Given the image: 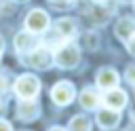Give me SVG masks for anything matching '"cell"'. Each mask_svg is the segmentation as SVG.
Masks as SVG:
<instances>
[{
    "instance_id": "9",
    "label": "cell",
    "mask_w": 135,
    "mask_h": 131,
    "mask_svg": "<svg viewBox=\"0 0 135 131\" xmlns=\"http://www.w3.org/2000/svg\"><path fill=\"white\" fill-rule=\"evenodd\" d=\"M127 93L122 91V89H118V87H114V89H110V91H105V95H103V104H105V108H112V110H122L124 106H127Z\"/></svg>"
},
{
    "instance_id": "23",
    "label": "cell",
    "mask_w": 135,
    "mask_h": 131,
    "mask_svg": "<svg viewBox=\"0 0 135 131\" xmlns=\"http://www.w3.org/2000/svg\"><path fill=\"white\" fill-rule=\"evenodd\" d=\"M2 51H4V40H2V36H0V55H2Z\"/></svg>"
},
{
    "instance_id": "22",
    "label": "cell",
    "mask_w": 135,
    "mask_h": 131,
    "mask_svg": "<svg viewBox=\"0 0 135 131\" xmlns=\"http://www.w3.org/2000/svg\"><path fill=\"white\" fill-rule=\"evenodd\" d=\"M49 131H68V129H63V127H51Z\"/></svg>"
},
{
    "instance_id": "14",
    "label": "cell",
    "mask_w": 135,
    "mask_h": 131,
    "mask_svg": "<svg viewBox=\"0 0 135 131\" xmlns=\"http://www.w3.org/2000/svg\"><path fill=\"white\" fill-rule=\"evenodd\" d=\"M68 131H91V120L84 116V114H78L70 120L68 125Z\"/></svg>"
},
{
    "instance_id": "10",
    "label": "cell",
    "mask_w": 135,
    "mask_h": 131,
    "mask_svg": "<svg viewBox=\"0 0 135 131\" xmlns=\"http://www.w3.org/2000/svg\"><path fill=\"white\" fill-rule=\"evenodd\" d=\"M95 120H97V125L101 129H114L120 123V112L118 110H112V108H101V110H97Z\"/></svg>"
},
{
    "instance_id": "19",
    "label": "cell",
    "mask_w": 135,
    "mask_h": 131,
    "mask_svg": "<svg viewBox=\"0 0 135 131\" xmlns=\"http://www.w3.org/2000/svg\"><path fill=\"white\" fill-rule=\"evenodd\" d=\"M53 4H57V6H70V4H74L76 0H51Z\"/></svg>"
},
{
    "instance_id": "24",
    "label": "cell",
    "mask_w": 135,
    "mask_h": 131,
    "mask_svg": "<svg viewBox=\"0 0 135 131\" xmlns=\"http://www.w3.org/2000/svg\"><path fill=\"white\" fill-rule=\"evenodd\" d=\"M2 112H4V101L0 99V116H2Z\"/></svg>"
},
{
    "instance_id": "13",
    "label": "cell",
    "mask_w": 135,
    "mask_h": 131,
    "mask_svg": "<svg viewBox=\"0 0 135 131\" xmlns=\"http://www.w3.org/2000/svg\"><path fill=\"white\" fill-rule=\"evenodd\" d=\"M80 106L84 108V110H95V108H99V104H101V97H99V93L93 89V87H86V89H82V93H80Z\"/></svg>"
},
{
    "instance_id": "21",
    "label": "cell",
    "mask_w": 135,
    "mask_h": 131,
    "mask_svg": "<svg viewBox=\"0 0 135 131\" xmlns=\"http://www.w3.org/2000/svg\"><path fill=\"white\" fill-rule=\"evenodd\" d=\"M6 87H8V82L4 80V76H0V91H2V89H6Z\"/></svg>"
},
{
    "instance_id": "12",
    "label": "cell",
    "mask_w": 135,
    "mask_h": 131,
    "mask_svg": "<svg viewBox=\"0 0 135 131\" xmlns=\"http://www.w3.org/2000/svg\"><path fill=\"white\" fill-rule=\"evenodd\" d=\"M114 34H116L118 40L127 42V40L135 34V19H131V17H122V19H118V23H116V27H114Z\"/></svg>"
},
{
    "instance_id": "17",
    "label": "cell",
    "mask_w": 135,
    "mask_h": 131,
    "mask_svg": "<svg viewBox=\"0 0 135 131\" xmlns=\"http://www.w3.org/2000/svg\"><path fill=\"white\" fill-rule=\"evenodd\" d=\"M97 40H99V38H97L95 34H86V46H89V49H95V46H97Z\"/></svg>"
},
{
    "instance_id": "4",
    "label": "cell",
    "mask_w": 135,
    "mask_h": 131,
    "mask_svg": "<svg viewBox=\"0 0 135 131\" xmlns=\"http://www.w3.org/2000/svg\"><path fill=\"white\" fill-rule=\"evenodd\" d=\"M74 97H76V89H74V85L70 80H59L51 89V99L57 106H68V104L74 101Z\"/></svg>"
},
{
    "instance_id": "2",
    "label": "cell",
    "mask_w": 135,
    "mask_h": 131,
    "mask_svg": "<svg viewBox=\"0 0 135 131\" xmlns=\"http://www.w3.org/2000/svg\"><path fill=\"white\" fill-rule=\"evenodd\" d=\"M13 91L17 93L19 99H36L40 91V80L34 74H21L13 85Z\"/></svg>"
},
{
    "instance_id": "8",
    "label": "cell",
    "mask_w": 135,
    "mask_h": 131,
    "mask_svg": "<svg viewBox=\"0 0 135 131\" xmlns=\"http://www.w3.org/2000/svg\"><path fill=\"white\" fill-rule=\"evenodd\" d=\"M38 114H40V106H38L36 99H21V101L17 104V116H19L21 120H25V123L36 120Z\"/></svg>"
},
{
    "instance_id": "6",
    "label": "cell",
    "mask_w": 135,
    "mask_h": 131,
    "mask_svg": "<svg viewBox=\"0 0 135 131\" xmlns=\"http://www.w3.org/2000/svg\"><path fill=\"white\" fill-rule=\"evenodd\" d=\"M38 44H40V42H38V34H32V32H27V30H23V32H19V34L15 36V49H17V53H21V55H27V53L34 51Z\"/></svg>"
},
{
    "instance_id": "26",
    "label": "cell",
    "mask_w": 135,
    "mask_h": 131,
    "mask_svg": "<svg viewBox=\"0 0 135 131\" xmlns=\"http://www.w3.org/2000/svg\"><path fill=\"white\" fill-rule=\"evenodd\" d=\"M95 2H97V4H103V2H108V0H95Z\"/></svg>"
},
{
    "instance_id": "15",
    "label": "cell",
    "mask_w": 135,
    "mask_h": 131,
    "mask_svg": "<svg viewBox=\"0 0 135 131\" xmlns=\"http://www.w3.org/2000/svg\"><path fill=\"white\" fill-rule=\"evenodd\" d=\"M110 13H112V11H105V8L97 6V8H93L91 17H93V21H95V23H103V21H105V19L110 17Z\"/></svg>"
},
{
    "instance_id": "20",
    "label": "cell",
    "mask_w": 135,
    "mask_h": 131,
    "mask_svg": "<svg viewBox=\"0 0 135 131\" xmlns=\"http://www.w3.org/2000/svg\"><path fill=\"white\" fill-rule=\"evenodd\" d=\"M0 131H13L11 123H8V120H2V118H0Z\"/></svg>"
},
{
    "instance_id": "11",
    "label": "cell",
    "mask_w": 135,
    "mask_h": 131,
    "mask_svg": "<svg viewBox=\"0 0 135 131\" xmlns=\"http://www.w3.org/2000/svg\"><path fill=\"white\" fill-rule=\"evenodd\" d=\"M118 80H120V76L114 68H101L97 72V87L103 89V91H110V89L118 87Z\"/></svg>"
},
{
    "instance_id": "5",
    "label": "cell",
    "mask_w": 135,
    "mask_h": 131,
    "mask_svg": "<svg viewBox=\"0 0 135 131\" xmlns=\"http://www.w3.org/2000/svg\"><path fill=\"white\" fill-rule=\"evenodd\" d=\"M49 23H51L49 15H46L44 11H40V8L30 11V15L25 17V30L32 32V34H38V36L49 30Z\"/></svg>"
},
{
    "instance_id": "16",
    "label": "cell",
    "mask_w": 135,
    "mask_h": 131,
    "mask_svg": "<svg viewBox=\"0 0 135 131\" xmlns=\"http://www.w3.org/2000/svg\"><path fill=\"white\" fill-rule=\"evenodd\" d=\"M124 76H127V80H129L131 85H135V66H129L127 72H124Z\"/></svg>"
},
{
    "instance_id": "7",
    "label": "cell",
    "mask_w": 135,
    "mask_h": 131,
    "mask_svg": "<svg viewBox=\"0 0 135 131\" xmlns=\"http://www.w3.org/2000/svg\"><path fill=\"white\" fill-rule=\"evenodd\" d=\"M76 32H78V27H76V21H74V19H70V17H61V19L55 21V34L61 38V42L72 40V38L76 36Z\"/></svg>"
},
{
    "instance_id": "25",
    "label": "cell",
    "mask_w": 135,
    "mask_h": 131,
    "mask_svg": "<svg viewBox=\"0 0 135 131\" xmlns=\"http://www.w3.org/2000/svg\"><path fill=\"white\" fill-rule=\"evenodd\" d=\"M13 2H19V4H23V2H27V0H13Z\"/></svg>"
},
{
    "instance_id": "1",
    "label": "cell",
    "mask_w": 135,
    "mask_h": 131,
    "mask_svg": "<svg viewBox=\"0 0 135 131\" xmlns=\"http://www.w3.org/2000/svg\"><path fill=\"white\" fill-rule=\"evenodd\" d=\"M53 61H55L59 68H63V70H72V68H76L78 61H80V51H78V46H76L72 40H68V42H63L61 46H57V51L53 53Z\"/></svg>"
},
{
    "instance_id": "18",
    "label": "cell",
    "mask_w": 135,
    "mask_h": 131,
    "mask_svg": "<svg viewBox=\"0 0 135 131\" xmlns=\"http://www.w3.org/2000/svg\"><path fill=\"white\" fill-rule=\"evenodd\" d=\"M124 44H127V51H129V53L135 57V34H133V36H131V38H129Z\"/></svg>"
},
{
    "instance_id": "3",
    "label": "cell",
    "mask_w": 135,
    "mask_h": 131,
    "mask_svg": "<svg viewBox=\"0 0 135 131\" xmlns=\"http://www.w3.org/2000/svg\"><path fill=\"white\" fill-rule=\"evenodd\" d=\"M32 68H36V70H46V68H51L55 61H53V51L49 49V46H36L34 51H30L25 57H23Z\"/></svg>"
}]
</instances>
